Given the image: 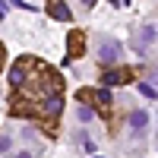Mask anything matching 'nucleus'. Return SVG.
<instances>
[{
	"label": "nucleus",
	"mask_w": 158,
	"mask_h": 158,
	"mask_svg": "<svg viewBox=\"0 0 158 158\" xmlns=\"http://www.w3.org/2000/svg\"><path fill=\"white\" fill-rule=\"evenodd\" d=\"M139 92H142V95H146L149 101L155 98V89H152V82H142V85H139Z\"/></svg>",
	"instance_id": "9b49d317"
},
{
	"label": "nucleus",
	"mask_w": 158,
	"mask_h": 158,
	"mask_svg": "<svg viewBox=\"0 0 158 158\" xmlns=\"http://www.w3.org/2000/svg\"><path fill=\"white\" fill-rule=\"evenodd\" d=\"M48 13H51V19H57V22H70V10L63 0H48Z\"/></svg>",
	"instance_id": "423d86ee"
},
{
	"label": "nucleus",
	"mask_w": 158,
	"mask_h": 158,
	"mask_svg": "<svg viewBox=\"0 0 158 158\" xmlns=\"http://www.w3.org/2000/svg\"><path fill=\"white\" fill-rule=\"evenodd\" d=\"M120 57H123V44L117 41V38L101 35V38H98V60L104 63V67H117Z\"/></svg>",
	"instance_id": "f257e3e1"
},
{
	"label": "nucleus",
	"mask_w": 158,
	"mask_h": 158,
	"mask_svg": "<svg viewBox=\"0 0 158 158\" xmlns=\"http://www.w3.org/2000/svg\"><path fill=\"white\" fill-rule=\"evenodd\" d=\"M10 146H13V142H10V136H0V149H3V152H6Z\"/></svg>",
	"instance_id": "ddd939ff"
},
{
	"label": "nucleus",
	"mask_w": 158,
	"mask_h": 158,
	"mask_svg": "<svg viewBox=\"0 0 158 158\" xmlns=\"http://www.w3.org/2000/svg\"><path fill=\"white\" fill-rule=\"evenodd\" d=\"M3 60H6V51H3V44H0V70H3Z\"/></svg>",
	"instance_id": "4468645a"
},
{
	"label": "nucleus",
	"mask_w": 158,
	"mask_h": 158,
	"mask_svg": "<svg viewBox=\"0 0 158 158\" xmlns=\"http://www.w3.org/2000/svg\"><path fill=\"white\" fill-rule=\"evenodd\" d=\"M92 101L101 104V114H104V117L111 114V92H108V89H95V92H92Z\"/></svg>",
	"instance_id": "6e6552de"
},
{
	"label": "nucleus",
	"mask_w": 158,
	"mask_h": 158,
	"mask_svg": "<svg viewBox=\"0 0 158 158\" xmlns=\"http://www.w3.org/2000/svg\"><path fill=\"white\" fill-rule=\"evenodd\" d=\"M60 111H63V95H60V92L41 98V104H38V114H41V117H51V120H57Z\"/></svg>",
	"instance_id": "7ed1b4c3"
},
{
	"label": "nucleus",
	"mask_w": 158,
	"mask_h": 158,
	"mask_svg": "<svg viewBox=\"0 0 158 158\" xmlns=\"http://www.w3.org/2000/svg\"><path fill=\"white\" fill-rule=\"evenodd\" d=\"M130 127H133V130H146L149 127V114L146 111H133V114H130Z\"/></svg>",
	"instance_id": "1a4fd4ad"
},
{
	"label": "nucleus",
	"mask_w": 158,
	"mask_h": 158,
	"mask_svg": "<svg viewBox=\"0 0 158 158\" xmlns=\"http://www.w3.org/2000/svg\"><path fill=\"white\" fill-rule=\"evenodd\" d=\"M76 117H79V120H82V123H89L92 117H95V111H92L89 104H79V111H76Z\"/></svg>",
	"instance_id": "9d476101"
},
{
	"label": "nucleus",
	"mask_w": 158,
	"mask_h": 158,
	"mask_svg": "<svg viewBox=\"0 0 158 158\" xmlns=\"http://www.w3.org/2000/svg\"><path fill=\"white\" fill-rule=\"evenodd\" d=\"M35 63H38V57H19V60L10 67V85H16V89H19V85L25 82V76L32 73Z\"/></svg>",
	"instance_id": "f03ea898"
},
{
	"label": "nucleus",
	"mask_w": 158,
	"mask_h": 158,
	"mask_svg": "<svg viewBox=\"0 0 158 158\" xmlns=\"http://www.w3.org/2000/svg\"><path fill=\"white\" fill-rule=\"evenodd\" d=\"M95 158H101V155H95Z\"/></svg>",
	"instance_id": "a211bd4d"
},
{
	"label": "nucleus",
	"mask_w": 158,
	"mask_h": 158,
	"mask_svg": "<svg viewBox=\"0 0 158 158\" xmlns=\"http://www.w3.org/2000/svg\"><path fill=\"white\" fill-rule=\"evenodd\" d=\"M130 70H123V67H117V70H104L101 73V85H127L130 82Z\"/></svg>",
	"instance_id": "39448f33"
},
{
	"label": "nucleus",
	"mask_w": 158,
	"mask_h": 158,
	"mask_svg": "<svg viewBox=\"0 0 158 158\" xmlns=\"http://www.w3.org/2000/svg\"><path fill=\"white\" fill-rule=\"evenodd\" d=\"M67 54H70V60H79L85 54V32L82 29H73L70 32V38H67Z\"/></svg>",
	"instance_id": "20e7f679"
},
{
	"label": "nucleus",
	"mask_w": 158,
	"mask_h": 158,
	"mask_svg": "<svg viewBox=\"0 0 158 158\" xmlns=\"http://www.w3.org/2000/svg\"><path fill=\"white\" fill-rule=\"evenodd\" d=\"M0 16H6V10H3V3H0Z\"/></svg>",
	"instance_id": "f3484780"
},
{
	"label": "nucleus",
	"mask_w": 158,
	"mask_h": 158,
	"mask_svg": "<svg viewBox=\"0 0 158 158\" xmlns=\"http://www.w3.org/2000/svg\"><path fill=\"white\" fill-rule=\"evenodd\" d=\"M82 3H85V6H95V3H98V0H82Z\"/></svg>",
	"instance_id": "dca6fc26"
},
{
	"label": "nucleus",
	"mask_w": 158,
	"mask_h": 158,
	"mask_svg": "<svg viewBox=\"0 0 158 158\" xmlns=\"http://www.w3.org/2000/svg\"><path fill=\"white\" fill-rule=\"evenodd\" d=\"M10 114H13V117H32V114H38V108H35L32 101H13Z\"/></svg>",
	"instance_id": "0eeeda50"
},
{
	"label": "nucleus",
	"mask_w": 158,
	"mask_h": 158,
	"mask_svg": "<svg viewBox=\"0 0 158 158\" xmlns=\"http://www.w3.org/2000/svg\"><path fill=\"white\" fill-rule=\"evenodd\" d=\"M10 3H13V6H19V10H35V6L25 3V0H10Z\"/></svg>",
	"instance_id": "f8f14e48"
},
{
	"label": "nucleus",
	"mask_w": 158,
	"mask_h": 158,
	"mask_svg": "<svg viewBox=\"0 0 158 158\" xmlns=\"http://www.w3.org/2000/svg\"><path fill=\"white\" fill-rule=\"evenodd\" d=\"M16 158H32V155L29 152H16Z\"/></svg>",
	"instance_id": "2eb2a0df"
}]
</instances>
